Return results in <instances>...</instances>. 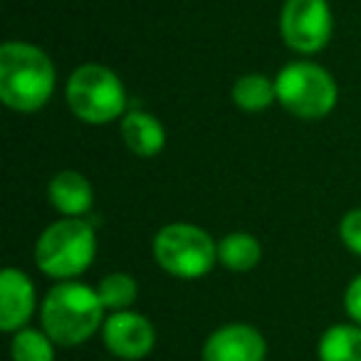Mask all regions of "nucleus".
<instances>
[{
    "label": "nucleus",
    "instance_id": "nucleus-1",
    "mask_svg": "<svg viewBox=\"0 0 361 361\" xmlns=\"http://www.w3.org/2000/svg\"><path fill=\"white\" fill-rule=\"evenodd\" d=\"M55 65L30 42H6L0 47V99L8 109L32 114L55 94Z\"/></svg>",
    "mask_w": 361,
    "mask_h": 361
},
{
    "label": "nucleus",
    "instance_id": "nucleus-2",
    "mask_svg": "<svg viewBox=\"0 0 361 361\" xmlns=\"http://www.w3.org/2000/svg\"><path fill=\"white\" fill-rule=\"evenodd\" d=\"M42 331H47L55 344L77 346L104 326V305L99 292L82 282L62 280L55 285L40 307Z\"/></svg>",
    "mask_w": 361,
    "mask_h": 361
},
{
    "label": "nucleus",
    "instance_id": "nucleus-3",
    "mask_svg": "<svg viewBox=\"0 0 361 361\" xmlns=\"http://www.w3.org/2000/svg\"><path fill=\"white\" fill-rule=\"evenodd\" d=\"M97 255L94 228L82 218L52 223L35 245V265L52 280H72L90 270Z\"/></svg>",
    "mask_w": 361,
    "mask_h": 361
},
{
    "label": "nucleus",
    "instance_id": "nucleus-4",
    "mask_svg": "<svg viewBox=\"0 0 361 361\" xmlns=\"http://www.w3.org/2000/svg\"><path fill=\"white\" fill-rule=\"evenodd\" d=\"M67 104L80 121L92 126L111 124L126 109V90L114 70L104 65L77 67L67 80Z\"/></svg>",
    "mask_w": 361,
    "mask_h": 361
},
{
    "label": "nucleus",
    "instance_id": "nucleus-5",
    "mask_svg": "<svg viewBox=\"0 0 361 361\" xmlns=\"http://www.w3.org/2000/svg\"><path fill=\"white\" fill-rule=\"evenodd\" d=\"M154 260L178 280H201L216 267L218 243L198 226L171 223L156 233Z\"/></svg>",
    "mask_w": 361,
    "mask_h": 361
},
{
    "label": "nucleus",
    "instance_id": "nucleus-6",
    "mask_svg": "<svg viewBox=\"0 0 361 361\" xmlns=\"http://www.w3.org/2000/svg\"><path fill=\"white\" fill-rule=\"evenodd\" d=\"M277 102L292 116L305 121L324 119L339 99V87L324 67L314 62H292L275 77Z\"/></svg>",
    "mask_w": 361,
    "mask_h": 361
},
{
    "label": "nucleus",
    "instance_id": "nucleus-7",
    "mask_svg": "<svg viewBox=\"0 0 361 361\" xmlns=\"http://www.w3.org/2000/svg\"><path fill=\"white\" fill-rule=\"evenodd\" d=\"M280 32L287 47L300 55L322 52L334 32L329 3L326 0H287L280 16Z\"/></svg>",
    "mask_w": 361,
    "mask_h": 361
},
{
    "label": "nucleus",
    "instance_id": "nucleus-8",
    "mask_svg": "<svg viewBox=\"0 0 361 361\" xmlns=\"http://www.w3.org/2000/svg\"><path fill=\"white\" fill-rule=\"evenodd\" d=\"M104 344L116 359L139 361L154 351L156 329L139 312H111L102 326Z\"/></svg>",
    "mask_w": 361,
    "mask_h": 361
},
{
    "label": "nucleus",
    "instance_id": "nucleus-9",
    "mask_svg": "<svg viewBox=\"0 0 361 361\" xmlns=\"http://www.w3.org/2000/svg\"><path fill=\"white\" fill-rule=\"evenodd\" d=\"M265 336L250 324H226L203 344V361H265Z\"/></svg>",
    "mask_w": 361,
    "mask_h": 361
},
{
    "label": "nucleus",
    "instance_id": "nucleus-10",
    "mask_svg": "<svg viewBox=\"0 0 361 361\" xmlns=\"http://www.w3.org/2000/svg\"><path fill=\"white\" fill-rule=\"evenodd\" d=\"M35 285L25 272L6 267L0 272V329L20 331L35 314Z\"/></svg>",
    "mask_w": 361,
    "mask_h": 361
},
{
    "label": "nucleus",
    "instance_id": "nucleus-11",
    "mask_svg": "<svg viewBox=\"0 0 361 361\" xmlns=\"http://www.w3.org/2000/svg\"><path fill=\"white\" fill-rule=\"evenodd\" d=\"M47 193H50L52 208L65 218H82L92 211V203H94L92 183L77 171H60L50 180Z\"/></svg>",
    "mask_w": 361,
    "mask_h": 361
},
{
    "label": "nucleus",
    "instance_id": "nucleus-12",
    "mask_svg": "<svg viewBox=\"0 0 361 361\" xmlns=\"http://www.w3.org/2000/svg\"><path fill=\"white\" fill-rule=\"evenodd\" d=\"M121 139L131 154L141 159L161 154L166 146V129L149 111H129L121 116Z\"/></svg>",
    "mask_w": 361,
    "mask_h": 361
},
{
    "label": "nucleus",
    "instance_id": "nucleus-13",
    "mask_svg": "<svg viewBox=\"0 0 361 361\" xmlns=\"http://www.w3.org/2000/svg\"><path fill=\"white\" fill-rule=\"evenodd\" d=\"M262 247L250 233H231L218 243V262L233 272H250L260 265Z\"/></svg>",
    "mask_w": 361,
    "mask_h": 361
},
{
    "label": "nucleus",
    "instance_id": "nucleus-14",
    "mask_svg": "<svg viewBox=\"0 0 361 361\" xmlns=\"http://www.w3.org/2000/svg\"><path fill=\"white\" fill-rule=\"evenodd\" d=\"M319 361H361V324H334L317 346Z\"/></svg>",
    "mask_w": 361,
    "mask_h": 361
},
{
    "label": "nucleus",
    "instance_id": "nucleus-15",
    "mask_svg": "<svg viewBox=\"0 0 361 361\" xmlns=\"http://www.w3.org/2000/svg\"><path fill=\"white\" fill-rule=\"evenodd\" d=\"M233 102L243 111H265L277 102L275 80L265 75H245L233 85Z\"/></svg>",
    "mask_w": 361,
    "mask_h": 361
},
{
    "label": "nucleus",
    "instance_id": "nucleus-16",
    "mask_svg": "<svg viewBox=\"0 0 361 361\" xmlns=\"http://www.w3.org/2000/svg\"><path fill=\"white\" fill-rule=\"evenodd\" d=\"M97 292H99V300H102V305H104V310L124 312V310H129L136 302V297H139V285H136L134 277L126 275V272H111V275H106L104 280L99 282Z\"/></svg>",
    "mask_w": 361,
    "mask_h": 361
},
{
    "label": "nucleus",
    "instance_id": "nucleus-17",
    "mask_svg": "<svg viewBox=\"0 0 361 361\" xmlns=\"http://www.w3.org/2000/svg\"><path fill=\"white\" fill-rule=\"evenodd\" d=\"M13 361H55V341L40 329L16 331L11 344Z\"/></svg>",
    "mask_w": 361,
    "mask_h": 361
},
{
    "label": "nucleus",
    "instance_id": "nucleus-18",
    "mask_svg": "<svg viewBox=\"0 0 361 361\" xmlns=\"http://www.w3.org/2000/svg\"><path fill=\"white\" fill-rule=\"evenodd\" d=\"M339 233H341L344 245L349 247L351 252L361 255V208H354V211L346 213L339 226Z\"/></svg>",
    "mask_w": 361,
    "mask_h": 361
},
{
    "label": "nucleus",
    "instance_id": "nucleus-19",
    "mask_svg": "<svg viewBox=\"0 0 361 361\" xmlns=\"http://www.w3.org/2000/svg\"><path fill=\"white\" fill-rule=\"evenodd\" d=\"M344 310L349 314V319H354V324H361V275H356L346 287Z\"/></svg>",
    "mask_w": 361,
    "mask_h": 361
}]
</instances>
